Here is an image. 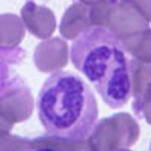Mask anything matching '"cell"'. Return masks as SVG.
<instances>
[{
	"label": "cell",
	"mask_w": 151,
	"mask_h": 151,
	"mask_svg": "<svg viewBox=\"0 0 151 151\" xmlns=\"http://www.w3.org/2000/svg\"><path fill=\"white\" fill-rule=\"evenodd\" d=\"M130 65V91L132 98L139 97L145 88L151 83V64L132 59L129 60Z\"/></svg>",
	"instance_id": "cell-11"
},
{
	"label": "cell",
	"mask_w": 151,
	"mask_h": 151,
	"mask_svg": "<svg viewBox=\"0 0 151 151\" xmlns=\"http://www.w3.org/2000/svg\"><path fill=\"white\" fill-rule=\"evenodd\" d=\"M79 2H82V3H85V5H88V6H91V5H94V3L101 2V0H79Z\"/></svg>",
	"instance_id": "cell-17"
},
{
	"label": "cell",
	"mask_w": 151,
	"mask_h": 151,
	"mask_svg": "<svg viewBox=\"0 0 151 151\" xmlns=\"http://www.w3.org/2000/svg\"><path fill=\"white\" fill-rule=\"evenodd\" d=\"M32 151H58V150L47 144L42 137H36L32 141Z\"/></svg>",
	"instance_id": "cell-15"
},
{
	"label": "cell",
	"mask_w": 151,
	"mask_h": 151,
	"mask_svg": "<svg viewBox=\"0 0 151 151\" xmlns=\"http://www.w3.org/2000/svg\"><path fill=\"white\" fill-rule=\"evenodd\" d=\"M150 151H151V145H150Z\"/></svg>",
	"instance_id": "cell-19"
},
{
	"label": "cell",
	"mask_w": 151,
	"mask_h": 151,
	"mask_svg": "<svg viewBox=\"0 0 151 151\" xmlns=\"http://www.w3.org/2000/svg\"><path fill=\"white\" fill-rule=\"evenodd\" d=\"M147 27L148 21L145 20V17L133 5L124 2V0H118L115 3L104 24V29L112 32L119 41Z\"/></svg>",
	"instance_id": "cell-5"
},
{
	"label": "cell",
	"mask_w": 151,
	"mask_h": 151,
	"mask_svg": "<svg viewBox=\"0 0 151 151\" xmlns=\"http://www.w3.org/2000/svg\"><path fill=\"white\" fill-rule=\"evenodd\" d=\"M36 68L42 73L59 71L68 64V45L64 38H48L38 44L33 53Z\"/></svg>",
	"instance_id": "cell-6"
},
{
	"label": "cell",
	"mask_w": 151,
	"mask_h": 151,
	"mask_svg": "<svg viewBox=\"0 0 151 151\" xmlns=\"http://www.w3.org/2000/svg\"><path fill=\"white\" fill-rule=\"evenodd\" d=\"M12 127H14V124L9 122L6 118H3L0 115V133H8V132L12 130Z\"/></svg>",
	"instance_id": "cell-16"
},
{
	"label": "cell",
	"mask_w": 151,
	"mask_h": 151,
	"mask_svg": "<svg viewBox=\"0 0 151 151\" xmlns=\"http://www.w3.org/2000/svg\"><path fill=\"white\" fill-rule=\"evenodd\" d=\"M139 133L137 121L129 113L118 112L97 121L86 142L91 151H119L134 145L139 139Z\"/></svg>",
	"instance_id": "cell-3"
},
{
	"label": "cell",
	"mask_w": 151,
	"mask_h": 151,
	"mask_svg": "<svg viewBox=\"0 0 151 151\" xmlns=\"http://www.w3.org/2000/svg\"><path fill=\"white\" fill-rule=\"evenodd\" d=\"M133 110L137 116L144 118L151 125V83L139 97L133 98Z\"/></svg>",
	"instance_id": "cell-13"
},
{
	"label": "cell",
	"mask_w": 151,
	"mask_h": 151,
	"mask_svg": "<svg viewBox=\"0 0 151 151\" xmlns=\"http://www.w3.org/2000/svg\"><path fill=\"white\" fill-rule=\"evenodd\" d=\"M89 27H92L89 6L82 2H76L65 11L59 24V32L64 40H76L82 32Z\"/></svg>",
	"instance_id": "cell-8"
},
{
	"label": "cell",
	"mask_w": 151,
	"mask_h": 151,
	"mask_svg": "<svg viewBox=\"0 0 151 151\" xmlns=\"http://www.w3.org/2000/svg\"><path fill=\"white\" fill-rule=\"evenodd\" d=\"M23 24L38 40H48L56 30V17L55 12L47 8L40 6L29 0L21 9Z\"/></svg>",
	"instance_id": "cell-7"
},
{
	"label": "cell",
	"mask_w": 151,
	"mask_h": 151,
	"mask_svg": "<svg viewBox=\"0 0 151 151\" xmlns=\"http://www.w3.org/2000/svg\"><path fill=\"white\" fill-rule=\"evenodd\" d=\"M121 44L133 59L145 62V64H151V29L150 27L129 38H124V40H121Z\"/></svg>",
	"instance_id": "cell-10"
},
{
	"label": "cell",
	"mask_w": 151,
	"mask_h": 151,
	"mask_svg": "<svg viewBox=\"0 0 151 151\" xmlns=\"http://www.w3.org/2000/svg\"><path fill=\"white\" fill-rule=\"evenodd\" d=\"M124 2L133 5L145 17L147 21H151V0H124Z\"/></svg>",
	"instance_id": "cell-14"
},
{
	"label": "cell",
	"mask_w": 151,
	"mask_h": 151,
	"mask_svg": "<svg viewBox=\"0 0 151 151\" xmlns=\"http://www.w3.org/2000/svg\"><path fill=\"white\" fill-rule=\"evenodd\" d=\"M33 97L29 88L20 80L8 85L0 92V115L9 122H23L32 116Z\"/></svg>",
	"instance_id": "cell-4"
},
{
	"label": "cell",
	"mask_w": 151,
	"mask_h": 151,
	"mask_svg": "<svg viewBox=\"0 0 151 151\" xmlns=\"http://www.w3.org/2000/svg\"><path fill=\"white\" fill-rule=\"evenodd\" d=\"M0 151H32V141L9 132L0 133Z\"/></svg>",
	"instance_id": "cell-12"
},
{
	"label": "cell",
	"mask_w": 151,
	"mask_h": 151,
	"mask_svg": "<svg viewBox=\"0 0 151 151\" xmlns=\"http://www.w3.org/2000/svg\"><path fill=\"white\" fill-rule=\"evenodd\" d=\"M38 116L47 134L83 141L98 121V104L82 77L59 70L44 82L40 91Z\"/></svg>",
	"instance_id": "cell-1"
},
{
	"label": "cell",
	"mask_w": 151,
	"mask_h": 151,
	"mask_svg": "<svg viewBox=\"0 0 151 151\" xmlns=\"http://www.w3.org/2000/svg\"><path fill=\"white\" fill-rule=\"evenodd\" d=\"M119 151H132V150H129V148H122V150H119Z\"/></svg>",
	"instance_id": "cell-18"
},
{
	"label": "cell",
	"mask_w": 151,
	"mask_h": 151,
	"mask_svg": "<svg viewBox=\"0 0 151 151\" xmlns=\"http://www.w3.org/2000/svg\"><path fill=\"white\" fill-rule=\"evenodd\" d=\"M24 38V24L18 15L2 14L0 15V48L14 50Z\"/></svg>",
	"instance_id": "cell-9"
},
{
	"label": "cell",
	"mask_w": 151,
	"mask_h": 151,
	"mask_svg": "<svg viewBox=\"0 0 151 151\" xmlns=\"http://www.w3.org/2000/svg\"><path fill=\"white\" fill-rule=\"evenodd\" d=\"M70 56L109 107L121 109L129 103L130 65L121 41L112 32L97 26L86 29L74 40Z\"/></svg>",
	"instance_id": "cell-2"
}]
</instances>
